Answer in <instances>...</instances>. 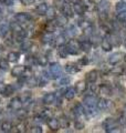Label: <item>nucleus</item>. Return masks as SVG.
<instances>
[{
  "instance_id": "1",
  "label": "nucleus",
  "mask_w": 126,
  "mask_h": 133,
  "mask_svg": "<svg viewBox=\"0 0 126 133\" xmlns=\"http://www.w3.org/2000/svg\"><path fill=\"white\" fill-rule=\"evenodd\" d=\"M62 72H63L62 66L58 62H52V63H50L47 71H43V77H45L48 80L49 79L54 80V79L60 78L62 76Z\"/></svg>"
},
{
  "instance_id": "2",
  "label": "nucleus",
  "mask_w": 126,
  "mask_h": 133,
  "mask_svg": "<svg viewBox=\"0 0 126 133\" xmlns=\"http://www.w3.org/2000/svg\"><path fill=\"white\" fill-rule=\"evenodd\" d=\"M103 128L105 129V132L110 133V132H115V131H120V123L117 120L113 119V118H107L105 121L103 122Z\"/></svg>"
},
{
  "instance_id": "3",
  "label": "nucleus",
  "mask_w": 126,
  "mask_h": 133,
  "mask_svg": "<svg viewBox=\"0 0 126 133\" xmlns=\"http://www.w3.org/2000/svg\"><path fill=\"white\" fill-rule=\"evenodd\" d=\"M65 47H66L69 55H72V56H76L82 51L81 47H80V41L74 40V39L69 40L68 42L65 43Z\"/></svg>"
},
{
  "instance_id": "4",
  "label": "nucleus",
  "mask_w": 126,
  "mask_h": 133,
  "mask_svg": "<svg viewBox=\"0 0 126 133\" xmlns=\"http://www.w3.org/2000/svg\"><path fill=\"white\" fill-rule=\"evenodd\" d=\"M15 20L22 26H29L32 21V17L27 12H19L15 16Z\"/></svg>"
},
{
  "instance_id": "5",
  "label": "nucleus",
  "mask_w": 126,
  "mask_h": 133,
  "mask_svg": "<svg viewBox=\"0 0 126 133\" xmlns=\"http://www.w3.org/2000/svg\"><path fill=\"white\" fill-rule=\"evenodd\" d=\"M108 9H110V3H108V1H102L97 6V11H99V15L101 17V19L105 20L107 18Z\"/></svg>"
},
{
  "instance_id": "6",
  "label": "nucleus",
  "mask_w": 126,
  "mask_h": 133,
  "mask_svg": "<svg viewBox=\"0 0 126 133\" xmlns=\"http://www.w3.org/2000/svg\"><path fill=\"white\" fill-rule=\"evenodd\" d=\"M22 107H23V101L19 97L12 98L10 103H9V108L15 112H18L19 110H21L22 109Z\"/></svg>"
},
{
  "instance_id": "7",
  "label": "nucleus",
  "mask_w": 126,
  "mask_h": 133,
  "mask_svg": "<svg viewBox=\"0 0 126 133\" xmlns=\"http://www.w3.org/2000/svg\"><path fill=\"white\" fill-rule=\"evenodd\" d=\"M124 59V53H122V52H113L112 55L108 57V63L112 64V65H115L117 63H120V62Z\"/></svg>"
},
{
  "instance_id": "8",
  "label": "nucleus",
  "mask_w": 126,
  "mask_h": 133,
  "mask_svg": "<svg viewBox=\"0 0 126 133\" xmlns=\"http://www.w3.org/2000/svg\"><path fill=\"white\" fill-rule=\"evenodd\" d=\"M61 14L63 16H65L66 18H72L74 16V11H73V7L70 5L69 2H64L61 6Z\"/></svg>"
},
{
  "instance_id": "9",
  "label": "nucleus",
  "mask_w": 126,
  "mask_h": 133,
  "mask_svg": "<svg viewBox=\"0 0 126 133\" xmlns=\"http://www.w3.org/2000/svg\"><path fill=\"white\" fill-rule=\"evenodd\" d=\"M72 7H73L74 14H76V15H79V16H83V15L86 12L85 7H84V5L81 2V0H75V1L73 2Z\"/></svg>"
},
{
  "instance_id": "10",
  "label": "nucleus",
  "mask_w": 126,
  "mask_h": 133,
  "mask_svg": "<svg viewBox=\"0 0 126 133\" xmlns=\"http://www.w3.org/2000/svg\"><path fill=\"white\" fill-rule=\"evenodd\" d=\"M26 70H27V65H17L11 70V76L16 78L22 77L26 74Z\"/></svg>"
},
{
  "instance_id": "11",
  "label": "nucleus",
  "mask_w": 126,
  "mask_h": 133,
  "mask_svg": "<svg viewBox=\"0 0 126 133\" xmlns=\"http://www.w3.org/2000/svg\"><path fill=\"white\" fill-rule=\"evenodd\" d=\"M111 105H112V102L104 97L97 101V108H99L100 111H106V110L110 109Z\"/></svg>"
},
{
  "instance_id": "12",
  "label": "nucleus",
  "mask_w": 126,
  "mask_h": 133,
  "mask_svg": "<svg viewBox=\"0 0 126 133\" xmlns=\"http://www.w3.org/2000/svg\"><path fill=\"white\" fill-rule=\"evenodd\" d=\"M42 102L44 103L45 105H52L57 102V95L54 93H45L43 95V99H42Z\"/></svg>"
},
{
  "instance_id": "13",
  "label": "nucleus",
  "mask_w": 126,
  "mask_h": 133,
  "mask_svg": "<svg viewBox=\"0 0 126 133\" xmlns=\"http://www.w3.org/2000/svg\"><path fill=\"white\" fill-rule=\"evenodd\" d=\"M74 88H75V91H76L78 94H83L87 89V83L85 80H80L75 83Z\"/></svg>"
},
{
  "instance_id": "14",
  "label": "nucleus",
  "mask_w": 126,
  "mask_h": 133,
  "mask_svg": "<svg viewBox=\"0 0 126 133\" xmlns=\"http://www.w3.org/2000/svg\"><path fill=\"white\" fill-rule=\"evenodd\" d=\"M65 71L69 74H75L81 71V68L75 63H73V62H69V63L65 64Z\"/></svg>"
},
{
  "instance_id": "15",
  "label": "nucleus",
  "mask_w": 126,
  "mask_h": 133,
  "mask_svg": "<svg viewBox=\"0 0 126 133\" xmlns=\"http://www.w3.org/2000/svg\"><path fill=\"white\" fill-rule=\"evenodd\" d=\"M53 22L57 27H64L68 23V18L63 15H57V17L53 19Z\"/></svg>"
},
{
  "instance_id": "16",
  "label": "nucleus",
  "mask_w": 126,
  "mask_h": 133,
  "mask_svg": "<svg viewBox=\"0 0 126 133\" xmlns=\"http://www.w3.org/2000/svg\"><path fill=\"white\" fill-rule=\"evenodd\" d=\"M101 47H102V49L104 50L105 52L112 51V49H113V43H112V41L108 39L107 36L102 40V42H101Z\"/></svg>"
},
{
  "instance_id": "17",
  "label": "nucleus",
  "mask_w": 126,
  "mask_h": 133,
  "mask_svg": "<svg viewBox=\"0 0 126 133\" xmlns=\"http://www.w3.org/2000/svg\"><path fill=\"white\" fill-rule=\"evenodd\" d=\"M99 92L103 95V97H110V95L113 94V91H112V88L108 84H102L100 85V90Z\"/></svg>"
},
{
  "instance_id": "18",
  "label": "nucleus",
  "mask_w": 126,
  "mask_h": 133,
  "mask_svg": "<svg viewBox=\"0 0 126 133\" xmlns=\"http://www.w3.org/2000/svg\"><path fill=\"white\" fill-rule=\"evenodd\" d=\"M47 124H48V127H49V129L51 131H58L59 128H60V125H59V121L55 118H52V116L48 119Z\"/></svg>"
},
{
  "instance_id": "19",
  "label": "nucleus",
  "mask_w": 126,
  "mask_h": 133,
  "mask_svg": "<svg viewBox=\"0 0 126 133\" xmlns=\"http://www.w3.org/2000/svg\"><path fill=\"white\" fill-rule=\"evenodd\" d=\"M80 47H81V50L83 52H90L92 49V42L89 39H84L82 41H80Z\"/></svg>"
},
{
  "instance_id": "20",
  "label": "nucleus",
  "mask_w": 126,
  "mask_h": 133,
  "mask_svg": "<svg viewBox=\"0 0 126 133\" xmlns=\"http://www.w3.org/2000/svg\"><path fill=\"white\" fill-rule=\"evenodd\" d=\"M75 94H76V91H75V88L74 87H68L65 90H64V98L66 100H73Z\"/></svg>"
},
{
  "instance_id": "21",
  "label": "nucleus",
  "mask_w": 126,
  "mask_h": 133,
  "mask_svg": "<svg viewBox=\"0 0 126 133\" xmlns=\"http://www.w3.org/2000/svg\"><path fill=\"white\" fill-rule=\"evenodd\" d=\"M48 9H49V7H48V5L45 2H41V3H39V5L36 7L37 14L40 15V16H45V15H47Z\"/></svg>"
},
{
  "instance_id": "22",
  "label": "nucleus",
  "mask_w": 126,
  "mask_h": 133,
  "mask_svg": "<svg viewBox=\"0 0 126 133\" xmlns=\"http://www.w3.org/2000/svg\"><path fill=\"white\" fill-rule=\"evenodd\" d=\"M97 78H99V72L96 70H92V71L86 73V82H89V83L96 82Z\"/></svg>"
},
{
  "instance_id": "23",
  "label": "nucleus",
  "mask_w": 126,
  "mask_h": 133,
  "mask_svg": "<svg viewBox=\"0 0 126 133\" xmlns=\"http://www.w3.org/2000/svg\"><path fill=\"white\" fill-rule=\"evenodd\" d=\"M9 31H11L10 24H8L6 22L0 24V37H1V38H6L8 36V33H9Z\"/></svg>"
},
{
  "instance_id": "24",
  "label": "nucleus",
  "mask_w": 126,
  "mask_h": 133,
  "mask_svg": "<svg viewBox=\"0 0 126 133\" xmlns=\"http://www.w3.org/2000/svg\"><path fill=\"white\" fill-rule=\"evenodd\" d=\"M75 35H76V28H75V26H73V24L68 26V28H66V30L64 32V36L66 37V38L72 39V38H74Z\"/></svg>"
},
{
  "instance_id": "25",
  "label": "nucleus",
  "mask_w": 126,
  "mask_h": 133,
  "mask_svg": "<svg viewBox=\"0 0 126 133\" xmlns=\"http://www.w3.org/2000/svg\"><path fill=\"white\" fill-rule=\"evenodd\" d=\"M36 59H37V64L41 66H45L49 64V58L44 55H39L38 57H36Z\"/></svg>"
},
{
  "instance_id": "26",
  "label": "nucleus",
  "mask_w": 126,
  "mask_h": 133,
  "mask_svg": "<svg viewBox=\"0 0 126 133\" xmlns=\"http://www.w3.org/2000/svg\"><path fill=\"white\" fill-rule=\"evenodd\" d=\"M7 59H8V61H9V62H12V63L18 62L19 59H20V53L17 52V51H11V52L8 53Z\"/></svg>"
},
{
  "instance_id": "27",
  "label": "nucleus",
  "mask_w": 126,
  "mask_h": 133,
  "mask_svg": "<svg viewBox=\"0 0 126 133\" xmlns=\"http://www.w3.org/2000/svg\"><path fill=\"white\" fill-rule=\"evenodd\" d=\"M69 52L66 50L65 44H62V45H58V56L61 58V59H65L68 57Z\"/></svg>"
},
{
  "instance_id": "28",
  "label": "nucleus",
  "mask_w": 126,
  "mask_h": 133,
  "mask_svg": "<svg viewBox=\"0 0 126 133\" xmlns=\"http://www.w3.org/2000/svg\"><path fill=\"white\" fill-rule=\"evenodd\" d=\"M26 84L29 87V88H34V87L39 85V80L36 78V77H28L27 80H26Z\"/></svg>"
},
{
  "instance_id": "29",
  "label": "nucleus",
  "mask_w": 126,
  "mask_h": 133,
  "mask_svg": "<svg viewBox=\"0 0 126 133\" xmlns=\"http://www.w3.org/2000/svg\"><path fill=\"white\" fill-rule=\"evenodd\" d=\"M0 129H1V132H11L12 129H13V125L10 121H3L0 124Z\"/></svg>"
},
{
  "instance_id": "30",
  "label": "nucleus",
  "mask_w": 126,
  "mask_h": 133,
  "mask_svg": "<svg viewBox=\"0 0 126 133\" xmlns=\"http://www.w3.org/2000/svg\"><path fill=\"white\" fill-rule=\"evenodd\" d=\"M15 85L13 84H6L5 89H3V92H2V95L3 97H10L12 93H15Z\"/></svg>"
},
{
  "instance_id": "31",
  "label": "nucleus",
  "mask_w": 126,
  "mask_h": 133,
  "mask_svg": "<svg viewBox=\"0 0 126 133\" xmlns=\"http://www.w3.org/2000/svg\"><path fill=\"white\" fill-rule=\"evenodd\" d=\"M81 2L84 5V7H85L86 11H92L96 7L95 2L93 1V0H81Z\"/></svg>"
},
{
  "instance_id": "32",
  "label": "nucleus",
  "mask_w": 126,
  "mask_h": 133,
  "mask_svg": "<svg viewBox=\"0 0 126 133\" xmlns=\"http://www.w3.org/2000/svg\"><path fill=\"white\" fill-rule=\"evenodd\" d=\"M78 26L82 29V30H84V29H86V28H89L92 26V23L89 21L87 19H79V21H78Z\"/></svg>"
},
{
  "instance_id": "33",
  "label": "nucleus",
  "mask_w": 126,
  "mask_h": 133,
  "mask_svg": "<svg viewBox=\"0 0 126 133\" xmlns=\"http://www.w3.org/2000/svg\"><path fill=\"white\" fill-rule=\"evenodd\" d=\"M58 27L55 26V23L53 22V20H49V22L45 24V32H54Z\"/></svg>"
},
{
  "instance_id": "34",
  "label": "nucleus",
  "mask_w": 126,
  "mask_h": 133,
  "mask_svg": "<svg viewBox=\"0 0 126 133\" xmlns=\"http://www.w3.org/2000/svg\"><path fill=\"white\" fill-rule=\"evenodd\" d=\"M0 69L2 70V71H7V70H9V61L8 59H3V58H0Z\"/></svg>"
},
{
  "instance_id": "35",
  "label": "nucleus",
  "mask_w": 126,
  "mask_h": 133,
  "mask_svg": "<svg viewBox=\"0 0 126 133\" xmlns=\"http://www.w3.org/2000/svg\"><path fill=\"white\" fill-rule=\"evenodd\" d=\"M59 125H60V128L62 129H66L69 127V120L65 118L64 115H62L60 119H59Z\"/></svg>"
},
{
  "instance_id": "36",
  "label": "nucleus",
  "mask_w": 126,
  "mask_h": 133,
  "mask_svg": "<svg viewBox=\"0 0 126 133\" xmlns=\"http://www.w3.org/2000/svg\"><path fill=\"white\" fill-rule=\"evenodd\" d=\"M71 82V79L69 77H60V79L58 80V85L63 87V85H68Z\"/></svg>"
},
{
  "instance_id": "37",
  "label": "nucleus",
  "mask_w": 126,
  "mask_h": 133,
  "mask_svg": "<svg viewBox=\"0 0 126 133\" xmlns=\"http://www.w3.org/2000/svg\"><path fill=\"white\" fill-rule=\"evenodd\" d=\"M115 10H116V12H121V11L126 10V1H118V2H116Z\"/></svg>"
},
{
  "instance_id": "38",
  "label": "nucleus",
  "mask_w": 126,
  "mask_h": 133,
  "mask_svg": "<svg viewBox=\"0 0 126 133\" xmlns=\"http://www.w3.org/2000/svg\"><path fill=\"white\" fill-rule=\"evenodd\" d=\"M32 44L33 43L31 42V41H26L24 40L22 42V44H21V50H22L23 52H27V51H29V50H31Z\"/></svg>"
},
{
  "instance_id": "39",
  "label": "nucleus",
  "mask_w": 126,
  "mask_h": 133,
  "mask_svg": "<svg viewBox=\"0 0 126 133\" xmlns=\"http://www.w3.org/2000/svg\"><path fill=\"white\" fill-rule=\"evenodd\" d=\"M45 16L48 17L49 20H53V19L57 17V11H55V9H54L53 7H50L49 9H48V12H47V15H45Z\"/></svg>"
},
{
  "instance_id": "40",
  "label": "nucleus",
  "mask_w": 126,
  "mask_h": 133,
  "mask_svg": "<svg viewBox=\"0 0 126 133\" xmlns=\"http://www.w3.org/2000/svg\"><path fill=\"white\" fill-rule=\"evenodd\" d=\"M117 20H118V22H126V10L117 14Z\"/></svg>"
},
{
  "instance_id": "41",
  "label": "nucleus",
  "mask_w": 126,
  "mask_h": 133,
  "mask_svg": "<svg viewBox=\"0 0 126 133\" xmlns=\"http://www.w3.org/2000/svg\"><path fill=\"white\" fill-rule=\"evenodd\" d=\"M34 64H37V59H36V57H28L27 58V63H26V65L27 66H31L32 65H34Z\"/></svg>"
},
{
  "instance_id": "42",
  "label": "nucleus",
  "mask_w": 126,
  "mask_h": 133,
  "mask_svg": "<svg viewBox=\"0 0 126 133\" xmlns=\"http://www.w3.org/2000/svg\"><path fill=\"white\" fill-rule=\"evenodd\" d=\"M83 128H84L83 120H75V129H76V130H82Z\"/></svg>"
},
{
  "instance_id": "43",
  "label": "nucleus",
  "mask_w": 126,
  "mask_h": 133,
  "mask_svg": "<svg viewBox=\"0 0 126 133\" xmlns=\"http://www.w3.org/2000/svg\"><path fill=\"white\" fill-rule=\"evenodd\" d=\"M90 90H91L93 93L99 92V90H100V85L95 84V82H93V83H90Z\"/></svg>"
},
{
  "instance_id": "44",
  "label": "nucleus",
  "mask_w": 126,
  "mask_h": 133,
  "mask_svg": "<svg viewBox=\"0 0 126 133\" xmlns=\"http://www.w3.org/2000/svg\"><path fill=\"white\" fill-rule=\"evenodd\" d=\"M89 62H90L89 58H87V57H83V58H81V59L79 60V64L81 66H83V65H86Z\"/></svg>"
},
{
  "instance_id": "45",
  "label": "nucleus",
  "mask_w": 126,
  "mask_h": 133,
  "mask_svg": "<svg viewBox=\"0 0 126 133\" xmlns=\"http://www.w3.org/2000/svg\"><path fill=\"white\" fill-rule=\"evenodd\" d=\"M31 132H33V133H42L43 130H42L41 125H34V127L31 128Z\"/></svg>"
},
{
  "instance_id": "46",
  "label": "nucleus",
  "mask_w": 126,
  "mask_h": 133,
  "mask_svg": "<svg viewBox=\"0 0 126 133\" xmlns=\"http://www.w3.org/2000/svg\"><path fill=\"white\" fill-rule=\"evenodd\" d=\"M0 2H1L3 6H12L15 0H0Z\"/></svg>"
},
{
  "instance_id": "47",
  "label": "nucleus",
  "mask_w": 126,
  "mask_h": 133,
  "mask_svg": "<svg viewBox=\"0 0 126 133\" xmlns=\"http://www.w3.org/2000/svg\"><path fill=\"white\" fill-rule=\"evenodd\" d=\"M21 3H22L23 6H30L32 5L33 2H34V0H20Z\"/></svg>"
},
{
  "instance_id": "48",
  "label": "nucleus",
  "mask_w": 126,
  "mask_h": 133,
  "mask_svg": "<svg viewBox=\"0 0 126 133\" xmlns=\"http://www.w3.org/2000/svg\"><path fill=\"white\" fill-rule=\"evenodd\" d=\"M5 87H6L5 83H3V82H0V93L3 92V89H5Z\"/></svg>"
},
{
  "instance_id": "49",
  "label": "nucleus",
  "mask_w": 126,
  "mask_h": 133,
  "mask_svg": "<svg viewBox=\"0 0 126 133\" xmlns=\"http://www.w3.org/2000/svg\"><path fill=\"white\" fill-rule=\"evenodd\" d=\"M123 111H124V114L126 115V104L124 105V110H123Z\"/></svg>"
},
{
  "instance_id": "50",
  "label": "nucleus",
  "mask_w": 126,
  "mask_h": 133,
  "mask_svg": "<svg viewBox=\"0 0 126 133\" xmlns=\"http://www.w3.org/2000/svg\"><path fill=\"white\" fill-rule=\"evenodd\" d=\"M124 45H125V48H126V38L124 39Z\"/></svg>"
},
{
  "instance_id": "51",
  "label": "nucleus",
  "mask_w": 126,
  "mask_h": 133,
  "mask_svg": "<svg viewBox=\"0 0 126 133\" xmlns=\"http://www.w3.org/2000/svg\"><path fill=\"white\" fill-rule=\"evenodd\" d=\"M0 124H1V118H0Z\"/></svg>"
}]
</instances>
